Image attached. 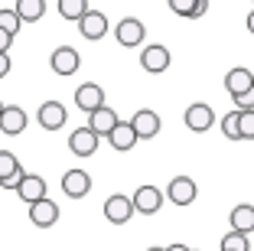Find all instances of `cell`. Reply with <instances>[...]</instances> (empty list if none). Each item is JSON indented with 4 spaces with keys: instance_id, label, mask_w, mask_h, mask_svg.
I'll return each mask as SVG.
<instances>
[{
    "instance_id": "cell-1",
    "label": "cell",
    "mask_w": 254,
    "mask_h": 251,
    "mask_svg": "<svg viewBox=\"0 0 254 251\" xmlns=\"http://www.w3.org/2000/svg\"><path fill=\"white\" fill-rule=\"evenodd\" d=\"M75 108L85 111V114H95V111L105 108V88L95 85V82H85L75 88Z\"/></svg>"
},
{
    "instance_id": "cell-2",
    "label": "cell",
    "mask_w": 254,
    "mask_h": 251,
    "mask_svg": "<svg viewBox=\"0 0 254 251\" xmlns=\"http://www.w3.org/2000/svg\"><path fill=\"white\" fill-rule=\"evenodd\" d=\"M23 167L20 160H16V154H10V150H0V189H20L23 183Z\"/></svg>"
},
{
    "instance_id": "cell-3",
    "label": "cell",
    "mask_w": 254,
    "mask_h": 251,
    "mask_svg": "<svg viewBox=\"0 0 254 251\" xmlns=\"http://www.w3.org/2000/svg\"><path fill=\"white\" fill-rule=\"evenodd\" d=\"M130 199H134V212L157 215L163 209V189H157V186H137V192Z\"/></svg>"
},
{
    "instance_id": "cell-4",
    "label": "cell",
    "mask_w": 254,
    "mask_h": 251,
    "mask_svg": "<svg viewBox=\"0 0 254 251\" xmlns=\"http://www.w3.org/2000/svg\"><path fill=\"white\" fill-rule=\"evenodd\" d=\"M114 36H118V43L124 46V49H134V46L143 43L147 30H143V23L137 20V16H124V20L114 26Z\"/></svg>"
},
{
    "instance_id": "cell-5",
    "label": "cell",
    "mask_w": 254,
    "mask_h": 251,
    "mask_svg": "<svg viewBox=\"0 0 254 251\" xmlns=\"http://www.w3.org/2000/svg\"><path fill=\"white\" fill-rule=\"evenodd\" d=\"M62 192L68 199H85L91 192V176L85 170H65L62 173Z\"/></svg>"
},
{
    "instance_id": "cell-6",
    "label": "cell",
    "mask_w": 254,
    "mask_h": 251,
    "mask_svg": "<svg viewBox=\"0 0 254 251\" xmlns=\"http://www.w3.org/2000/svg\"><path fill=\"white\" fill-rule=\"evenodd\" d=\"M134 215V199L130 196H108L105 199V219L111 225H124Z\"/></svg>"
},
{
    "instance_id": "cell-7",
    "label": "cell",
    "mask_w": 254,
    "mask_h": 251,
    "mask_svg": "<svg viewBox=\"0 0 254 251\" xmlns=\"http://www.w3.org/2000/svg\"><path fill=\"white\" fill-rule=\"evenodd\" d=\"M36 121H39V127H46V131H59V127H65V121H68L65 104L62 101H43L39 104Z\"/></svg>"
},
{
    "instance_id": "cell-8",
    "label": "cell",
    "mask_w": 254,
    "mask_h": 251,
    "mask_svg": "<svg viewBox=\"0 0 254 251\" xmlns=\"http://www.w3.org/2000/svg\"><path fill=\"white\" fill-rule=\"evenodd\" d=\"M212 124H215V111H212L209 104L195 101V104H189V108H186V127H189V131L205 134Z\"/></svg>"
},
{
    "instance_id": "cell-9",
    "label": "cell",
    "mask_w": 254,
    "mask_h": 251,
    "mask_svg": "<svg viewBox=\"0 0 254 251\" xmlns=\"http://www.w3.org/2000/svg\"><path fill=\"white\" fill-rule=\"evenodd\" d=\"M49 66H53L56 75H75L78 66H82V59H78V52H75L72 46H59V49L49 56Z\"/></svg>"
},
{
    "instance_id": "cell-10",
    "label": "cell",
    "mask_w": 254,
    "mask_h": 251,
    "mask_svg": "<svg viewBox=\"0 0 254 251\" xmlns=\"http://www.w3.org/2000/svg\"><path fill=\"white\" fill-rule=\"evenodd\" d=\"M140 66L147 69L150 75H160L170 69V49L166 46H143L140 52Z\"/></svg>"
},
{
    "instance_id": "cell-11",
    "label": "cell",
    "mask_w": 254,
    "mask_h": 251,
    "mask_svg": "<svg viewBox=\"0 0 254 251\" xmlns=\"http://www.w3.org/2000/svg\"><path fill=\"white\" fill-rule=\"evenodd\" d=\"M16 196H20L26 206H36V202L49 199V196H46V179L36 176V173H26L23 183H20V189H16Z\"/></svg>"
},
{
    "instance_id": "cell-12",
    "label": "cell",
    "mask_w": 254,
    "mask_h": 251,
    "mask_svg": "<svg viewBox=\"0 0 254 251\" xmlns=\"http://www.w3.org/2000/svg\"><path fill=\"white\" fill-rule=\"evenodd\" d=\"M166 199H170L173 206H192L195 202V183L189 176H176L166 186Z\"/></svg>"
},
{
    "instance_id": "cell-13",
    "label": "cell",
    "mask_w": 254,
    "mask_h": 251,
    "mask_svg": "<svg viewBox=\"0 0 254 251\" xmlns=\"http://www.w3.org/2000/svg\"><path fill=\"white\" fill-rule=\"evenodd\" d=\"M98 137L91 127H78V131H72V137H68V150H72L75 157H91L98 150Z\"/></svg>"
},
{
    "instance_id": "cell-14",
    "label": "cell",
    "mask_w": 254,
    "mask_h": 251,
    "mask_svg": "<svg viewBox=\"0 0 254 251\" xmlns=\"http://www.w3.org/2000/svg\"><path fill=\"white\" fill-rule=\"evenodd\" d=\"M251 88H254V75H251V69L238 66V69H232V72L225 75V91H228L232 98H241V95H248Z\"/></svg>"
},
{
    "instance_id": "cell-15",
    "label": "cell",
    "mask_w": 254,
    "mask_h": 251,
    "mask_svg": "<svg viewBox=\"0 0 254 251\" xmlns=\"http://www.w3.org/2000/svg\"><path fill=\"white\" fill-rule=\"evenodd\" d=\"M130 124H134V131H137L140 141H150V137H157V134H160V114H157V111H150V108H140L134 118H130Z\"/></svg>"
},
{
    "instance_id": "cell-16",
    "label": "cell",
    "mask_w": 254,
    "mask_h": 251,
    "mask_svg": "<svg viewBox=\"0 0 254 251\" xmlns=\"http://www.w3.org/2000/svg\"><path fill=\"white\" fill-rule=\"evenodd\" d=\"M0 131L7 134V137H16V134L26 131V111L20 104H7L3 114H0Z\"/></svg>"
},
{
    "instance_id": "cell-17",
    "label": "cell",
    "mask_w": 254,
    "mask_h": 251,
    "mask_svg": "<svg viewBox=\"0 0 254 251\" xmlns=\"http://www.w3.org/2000/svg\"><path fill=\"white\" fill-rule=\"evenodd\" d=\"M30 222L36 229H53L56 222H59V206L53 199H43L36 206H30Z\"/></svg>"
},
{
    "instance_id": "cell-18",
    "label": "cell",
    "mask_w": 254,
    "mask_h": 251,
    "mask_svg": "<svg viewBox=\"0 0 254 251\" xmlns=\"http://www.w3.org/2000/svg\"><path fill=\"white\" fill-rule=\"evenodd\" d=\"M78 33H82L85 39H91V43H95V39H101L108 33V16L101 13V10H88V16L78 23Z\"/></svg>"
},
{
    "instance_id": "cell-19",
    "label": "cell",
    "mask_w": 254,
    "mask_h": 251,
    "mask_svg": "<svg viewBox=\"0 0 254 251\" xmlns=\"http://www.w3.org/2000/svg\"><path fill=\"white\" fill-rule=\"evenodd\" d=\"M137 141H140V137H137V131H134V124H130V121H121V124L111 131V137H108V144H111L114 150H121V154L134 150Z\"/></svg>"
},
{
    "instance_id": "cell-20",
    "label": "cell",
    "mask_w": 254,
    "mask_h": 251,
    "mask_svg": "<svg viewBox=\"0 0 254 251\" xmlns=\"http://www.w3.org/2000/svg\"><path fill=\"white\" fill-rule=\"evenodd\" d=\"M118 124H121V118L114 114L111 108H108V104H105L101 111H95V114H88V127L98 134V137H111V131H114Z\"/></svg>"
},
{
    "instance_id": "cell-21",
    "label": "cell",
    "mask_w": 254,
    "mask_h": 251,
    "mask_svg": "<svg viewBox=\"0 0 254 251\" xmlns=\"http://www.w3.org/2000/svg\"><path fill=\"white\" fill-rule=\"evenodd\" d=\"M232 232L238 235H251L254 232V206H235L232 209Z\"/></svg>"
},
{
    "instance_id": "cell-22",
    "label": "cell",
    "mask_w": 254,
    "mask_h": 251,
    "mask_svg": "<svg viewBox=\"0 0 254 251\" xmlns=\"http://www.w3.org/2000/svg\"><path fill=\"white\" fill-rule=\"evenodd\" d=\"M13 10L23 23H36V20H43V13H46V0H16Z\"/></svg>"
},
{
    "instance_id": "cell-23",
    "label": "cell",
    "mask_w": 254,
    "mask_h": 251,
    "mask_svg": "<svg viewBox=\"0 0 254 251\" xmlns=\"http://www.w3.org/2000/svg\"><path fill=\"white\" fill-rule=\"evenodd\" d=\"M170 10L176 16H202L209 10V0H170Z\"/></svg>"
},
{
    "instance_id": "cell-24",
    "label": "cell",
    "mask_w": 254,
    "mask_h": 251,
    "mask_svg": "<svg viewBox=\"0 0 254 251\" xmlns=\"http://www.w3.org/2000/svg\"><path fill=\"white\" fill-rule=\"evenodd\" d=\"M88 10H91L88 0H59V13L72 23H82L85 16H88Z\"/></svg>"
},
{
    "instance_id": "cell-25",
    "label": "cell",
    "mask_w": 254,
    "mask_h": 251,
    "mask_svg": "<svg viewBox=\"0 0 254 251\" xmlns=\"http://www.w3.org/2000/svg\"><path fill=\"white\" fill-rule=\"evenodd\" d=\"M222 134L228 141H241V111H228L222 118Z\"/></svg>"
},
{
    "instance_id": "cell-26",
    "label": "cell",
    "mask_w": 254,
    "mask_h": 251,
    "mask_svg": "<svg viewBox=\"0 0 254 251\" xmlns=\"http://www.w3.org/2000/svg\"><path fill=\"white\" fill-rule=\"evenodd\" d=\"M20 26H23V20L16 16L13 7H3V10H0V30H3V33L16 36V33H20Z\"/></svg>"
},
{
    "instance_id": "cell-27",
    "label": "cell",
    "mask_w": 254,
    "mask_h": 251,
    "mask_svg": "<svg viewBox=\"0 0 254 251\" xmlns=\"http://www.w3.org/2000/svg\"><path fill=\"white\" fill-rule=\"evenodd\" d=\"M222 251H248V235L228 232V235L222 238Z\"/></svg>"
},
{
    "instance_id": "cell-28",
    "label": "cell",
    "mask_w": 254,
    "mask_h": 251,
    "mask_svg": "<svg viewBox=\"0 0 254 251\" xmlns=\"http://www.w3.org/2000/svg\"><path fill=\"white\" fill-rule=\"evenodd\" d=\"M241 141H254V111H241Z\"/></svg>"
},
{
    "instance_id": "cell-29",
    "label": "cell",
    "mask_w": 254,
    "mask_h": 251,
    "mask_svg": "<svg viewBox=\"0 0 254 251\" xmlns=\"http://www.w3.org/2000/svg\"><path fill=\"white\" fill-rule=\"evenodd\" d=\"M235 111H254V88L248 91V95L235 98Z\"/></svg>"
},
{
    "instance_id": "cell-30",
    "label": "cell",
    "mask_w": 254,
    "mask_h": 251,
    "mask_svg": "<svg viewBox=\"0 0 254 251\" xmlns=\"http://www.w3.org/2000/svg\"><path fill=\"white\" fill-rule=\"evenodd\" d=\"M10 66H13L10 56H7V52H0V79H7V75H10Z\"/></svg>"
},
{
    "instance_id": "cell-31",
    "label": "cell",
    "mask_w": 254,
    "mask_h": 251,
    "mask_svg": "<svg viewBox=\"0 0 254 251\" xmlns=\"http://www.w3.org/2000/svg\"><path fill=\"white\" fill-rule=\"evenodd\" d=\"M10 46H13V36L0 30V52H7V56H10Z\"/></svg>"
},
{
    "instance_id": "cell-32",
    "label": "cell",
    "mask_w": 254,
    "mask_h": 251,
    "mask_svg": "<svg viewBox=\"0 0 254 251\" xmlns=\"http://www.w3.org/2000/svg\"><path fill=\"white\" fill-rule=\"evenodd\" d=\"M166 251H192V248H189V245H180V242H176V245H166Z\"/></svg>"
},
{
    "instance_id": "cell-33",
    "label": "cell",
    "mask_w": 254,
    "mask_h": 251,
    "mask_svg": "<svg viewBox=\"0 0 254 251\" xmlns=\"http://www.w3.org/2000/svg\"><path fill=\"white\" fill-rule=\"evenodd\" d=\"M248 30H251V36H254V10L248 13Z\"/></svg>"
},
{
    "instance_id": "cell-34",
    "label": "cell",
    "mask_w": 254,
    "mask_h": 251,
    "mask_svg": "<svg viewBox=\"0 0 254 251\" xmlns=\"http://www.w3.org/2000/svg\"><path fill=\"white\" fill-rule=\"evenodd\" d=\"M147 251H166V248H160V245H157V248H147Z\"/></svg>"
},
{
    "instance_id": "cell-35",
    "label": "cell",
    "mask_w": 254,
    "mask_h": 251,
    "mask_svg": "<svg viewBox=\"0 0 254 251\" xmlns=\"http://www.w3.org/2000/svg\"><path fill=\"white\" fill-rule=\"evenodd\" d=\"M0 114H3V101H0Z\"/></svg>"
}]
</instances>
